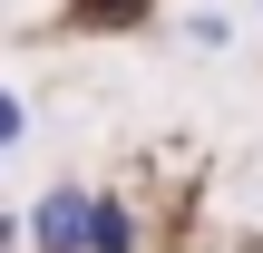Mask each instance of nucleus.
Here are the masks:
<instances>
[{
  "mask_svg": "<svg viewBox=\"0 0 263 253\" xmlns=\"http://www.w3.org/2000/svg\"><path fill=\"white\" fill-rule=\"evenodd\" d=\"M88 215H98V195H49V205H39V224H29L39 253H78V244H88Z\"/></svg>",
  "mask_w": 263,
  "mask_h": 253,
  "instance_id": "f257e3e1",
  "label": "nucleus"
},
{
  "mask_svg": "<svg viewBox=\"0 0 263 253\" xmlns=\"http://www.w3.org/2000/svg\"><path fill=\"white\" fill-rule=\"evenodd\" d=\"M127 244H137V224H127L117 205H98V215H88V253H127Z\"/></svg>",
  "mask_w": 263,
  "mask_h": 253,
  "instance_id": "f03ea898",
  "label": "nucleus"
}]
</instances>
